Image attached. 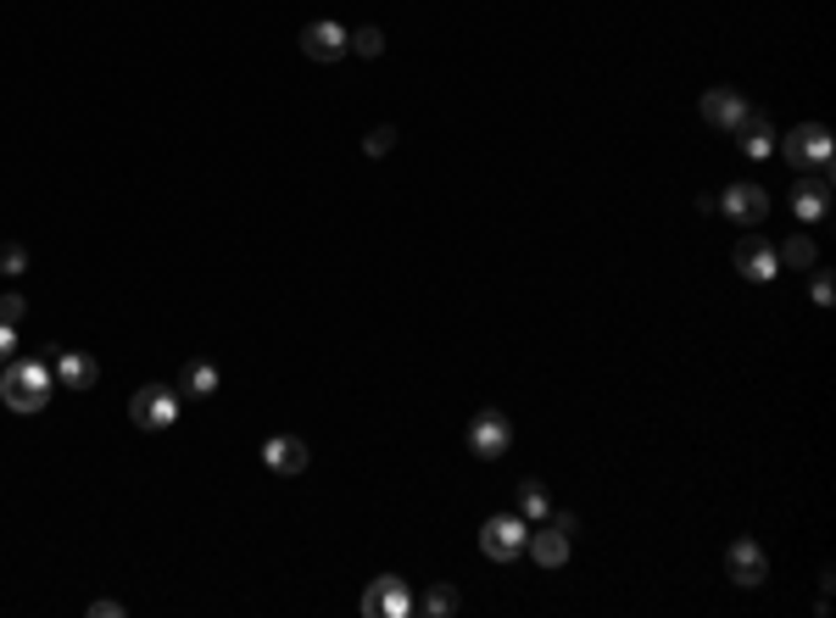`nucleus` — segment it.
<instances>
[{
  "label": "nucleus",
  "instance_id": "nucleus-1",
  "mask_svg": "<svg viewBox=\"0 0 836 618\" xmlns=\"http://www.w3.org/2000/svg\"><path fill=\"white\" fill-rule=\"evenodd\" d=\"M51 390H56V374H51V363H12L7 374H0V401H7L12 412H45V401H51Z\"/></svg>",
  "mask_w": 836,
  "mask_h": 618
},
{
  "label": "nucleus",
  "instance_id": "nucleus-2",
  "mask_svg": "<svg viewBox=\"0 0 836 618\" xmlns=\"http://www.w3.org/2000/svg\"><path fill=\"white\" fill-rule=\"evenodd\" d=\"M787 162L803 173V179H836V162H831V129L825 123H798L781 140Z\"/></svg>",
  "mask_w": 836,
  "mask_h": 618
},
{
  "label": "nucleus",
  "instance_id": "nucleus-3",
  "mask_svg": "<svg viewBox=\"0 0 836 618\" xmlns=\"http://www.w3.org/2000/svg\"><path fill=\"white\" fill-rule=\"evenodd\" d=\"M525 541H530V523H525L519 512H491L485 529H480V552H485L491 563H514V558H525Z\"/></svg>",
  "mask_w": 836,
  "mask_h": 618
},
{
  "label": "nucleus",
  "instance_id": "nucleus-4",
  "mask_svg": "<svg viewBox=\"0 0 836 618\" xmlns=\"http://www.w3.org/2000/svg\"><path fill=\"white\" fill-rule=\"evenodd\" d=\"M129 418H134L140 429H151V434L174 429V423H179V390H174V385H140V390L129 396Z\"/></svg>",
  "mask_w": 836,
  "mask_h": 618
},
{
  "label": "nucleus",
  "instance_id": "nucleus-5",
  "mask_svg": "<svg viewBox=\"0 0 836 618\" xmlns=\"http://www.w3.org/2000/svg\"><path fill=\"white\" fill-rule=\"evenodd\" d=\"M508 446H514V423H508V412H502V407L474 412V423H469V452H474V457H502Z\"/></svg>",
  "mask_w": 836,
  "mask_h": 618
},
{
  "label": "nucleus",
  "instance_id": "nucleus-6",
  "mask_svg": "<svg viewBox=\"0 0 836 618\" xmlns=\"http://www.w3.org/2000/svg\"><path fill=\"white\" fill-rule=\"evenodd\" d=\"M725 580H730V585H765V580H770V558H765V547L752 541V536H736V541H730V552H725Z\"/></svg>",
  "mask_w": 836,
  "mask_h": 618
},
{
  "label": "nucleus",
  "instance_id": "nucleus-7",
  "mask_svg": "<svg viewBox=\"0 0 836 618\" xmlns=\"http://www.w3.org/2000/svg\"><path fill=\"white\" fill-rule=\"evenodd\" d=\"M736 274H741V279H752V285H770V279L781 274L776 245H770L765 234H752V229H747V234L736 240Z\"/></svg>",
  "mask_w": 836,
  "mask_h": 618
},
{
  "label": "nucleus",
  "instance_id": "nucleus-8",
  "mask_svg": "<svg viewBox=\"0 0 836 618\" xmlns=\"http://www.w3.org/2000/svg\"><path fill=\"white\" fill-rule=\"evenodd\" d=\"M719 212L730 218V223H765L770 218V196L752 185V179H736V185H725V196H719Z\"/></svg>",
  "mask_w": 836,
  "mask_h": 618
},
{
  "label": "nucleus",
  "instance_id": "nucleus-9",
  "mask_svg": "<svg viewBox=\"0 0 836 618\" xmlns=\"http://www.w3.org/2000/svg\"><path fill=\"white\" fill-rule=\"evenodd\" d=\"M363 613H369V618H407V613H413V591H407V580L380 574V580L363 591Z\"/></svg>",
  "mask_w": 836,
  "mask_h": 618
},
{
  "label": "nucleus",
  "instance_id": "nucleus-10",
  "mask_svg": "<svg viewBox=\"0 0 836 618\" xmlns=\"http://www.w3.org/2000/svg\"><path fill=\"white\" fill-rule=\"evenodd\" d=\"M301 51L312 62H341L352 51V29H341V23H307L301 29Z\"/></svg>",
  "mask_w": 836,
  "mask_h": 618
},
{
  "label": "nucleus",
  "instance_id": "nucleus-11",
  "mask_svg": "<svg viewBox=\"0 0 836 618\" xmlns=\"http://www.w3.org/2000/svg\"><path fill=\"white\" fill-rule=\"evenodd\" d=\"M263 463L274 474H301L312 463V446H307V440H296V434H274V440H263Z\"/></svg>",
  "mask_w": 836,
  "mask_h": 618
},
{
  "label": "nucleus",
  "instance_id": "nucleus-12",
  "mask_svg": "<svg viewBox=\"0 0 836 618\" xmlns=\"http://www.w3.org/2000/svg\"><path fill=\"white\" fill-rule=\"evenodd\" d=\"M730 134H736L741 156H752V162H765V156L776 151V129H770V118H765V112H741V123H736Z\"/></svg>",
  "mask_w": 836,
  "mask_h": 618
},
{
  "label": "nucleus",
  "instance_id": "nucleus-13",
  "mask_svg": "<svg viewBox=\"0 0 836 618\" xmlns=\"http://www.w3.org/2000/svg\"><path fill=\"white\" fill-rule=\"evenodd\" d=\"M51 374H56L67 390H90V385L101 379V368H96L90 351H56V357H51Z\"/></svg>",
  "mask_w": 836,
  "mask_h": 618
},
{
  "label": "nucleus",
  "instance_id": "nucleus-14",
  "mask_svg": "<svg viewBox=\"0 0 836 618\" xmlns=\"http://www.w3.org/2000/svg\"><path fill=\"white\" fill-rule=\"evenodd\" d=\"M741 112H747V101H741V90H730V84H714V90H703V123L736 129Z\"/></svg>",
  "mask_w": 836,
  "mask_h": 618
},
{
  "label": "nucleus",
  "instance_id": "nucleus-15",
  "mask_svg": "<svg viewBox=\"0 0 836 618\" xmlns=\"http://www.w3.org/2000/svg\"><path fill=\"white\" fill-rule=\"evenodd\" d=\"M569 547H574V541L563 536V529H558V523H547V529H536V536L525 541V552H530V558H536L541 569H563V563H569Z\"/></svg>",
  "mask_w": 836,
  "mask_h": 618
},
{
  "label": "nucleus",
  "instance_id": "nucleus-16",
  "mask_svg": "<svg viewBox=\"0 0 836 618\" xmlns=\"http://www.w3.org/2000/svg\"><path fill=\"white\" fill-rule=\"evenodd\" d=\"M792 212H798V223H820L831 212V179H798Z\"/></svg>",
  "mask_w": 836,
  "mask_h": 618
},
{
  "label": "nucleus",
  "instance_id": "nucleus-17",
  "mask_svg": "<svg viewBox=\"0 0 836 618\" xmlns=\"http://www.w3.org/2000/svg\"><path fill=\"white\" fill-rule=\"evenodd\" d=\"M519 518H525V523H547V518H552V496H547L541 479H525V485H519Z\"/></svg>",
  "mask_w": 836,
  "mask_h": 618
},
{
  "label": "nucleus",
  "instance_id": "nucleus-18",
  "mask_svg": "<svg viewBox=\"0 0 836 618\" xmlns=\"http://www.w3.org/2000/svg\"><path fill=\"white\" fill-rule=\"evenodd\" d=\"M418 613H425V618H452L458 613V591L452 585H430L425 602H418Z\"/></svg>",
  "mask_w": 836,
  "mask_h": 618
},
{
  "label": "nucleus",
  "instance_id": "nucleus-19",
  "mask_svg": "<svg viewBox=\"0 0 836 618\" xmlns=\"http://www.w3.org/2000/svg\"><path fill=\"white\" fill-rule=\"evenodd\" d=\"M776 262H781V268H814V240H803V234H792V240H781V251H776Z\"/></svg>",
  "mask_w": 836,
  "mask_h": 618
},
{
  "label": "nucleus",
  "instance_id": "nucleus-20",
  "mask_svg": "<svg viewBox=\"0 0 836 618\" xmlns=\"http://www.w3.org/2000/svg\"><path fill=\"white\" fill-rule=\"evenodd\" d=\"M218 390V368L212 363H190L185 368V396H212Z\"/></svg>",
  "mask_w": 836,
  "mask_h": 618
},
{
  "label": "nucleus",
  "instance_id": "nucleus-21",
  "mask_svg": "<svg viewBox=\"0 0 836 618\" xmlns=\"http://www.w3.org/2000/svg\"><path fill=\"white\" fill-rule=\"evenodd\" d=\"M0 274H29V245H18V240H7V245H0Z\"/></svg>",
  "mask_w": 836,
  "mask_h": 618
},
{
  "label": "nucleus",
  "instance_id": "nucleus-22",
  "mask_svg": "<svg viewBox=\"0 0 836 618\" xmlns=\"http://www.w3.org/2000/svg\"><path fill=\"white\" fill-rule=\"evenodd\" d=\"M352 51H358V56H369V62H374V56H380V51H385V34H380V29H374V23H363V29H358V34H352Z\"/></svg>",
  "mask_w": 836,
  "mask_h": 618
},
{
  "label": "nucleus",
  "instance_id": "nucleus-23",
  "mask_svg": "<svg viewBox=\"0 0 836 618\" xmlns=\"http://www.w3.org/2000/svg\"><path fill=\"white\" fill-rule=\"evenodd\" d=\"M391 145H396V129H391V123H380V129H369V140H363V151H369V156H385Z\"/></svg>",
  "mask_w": 836,
  "mask_h": 618
},
{
  "label": "nucleus",
  "instance_id": "nucleus-24",
  "mask_svg": "<svg viewBox=\"0 0 836 618\" xmlns=\"http://www.w3.org/2000/svg\"><path fill=\"white\" fill-rule=\"evenodd\" d=\"M23 318H29V301H23L18 290H12V296H0V323H12V329H18Z\"/></svg>",
  "mask_w": 836,
  "mask_h": 618
},
{
  "label": "nucleus",
  "instance_id": "nucleus-25",
  "mask_svg": "<svg viewBox=\"0 0 836 618\" xmlns=\"http://www.w3.org/2000/svg\"><path fill=\"white\" fill-rule=\"evenodd\" d=\"M831 296H836L831 274H814V307H831Z\"/></svg>",
  "mask_w": 836,
  "mask_h": 618
},
{
  "label": "nucleus",
  "instance_id": "nucleus-26",
  "mask_svg": "<svg viewBox=\"0 0 836 618\" xmlns=\"http://www.w3.org/2000/svg\"><path fill=\"white\" fill-rule=\"evenodd\" d=\"M123 613H129L123 602H107V596H101V602H90V618H123Z\"/></svg>",
  "mask_w": 836,
  "mask_h": 618
},
{
  "label": "nucleus",
  "instance_id": "nucleus-27",
  "mask_svg": "<svg viewBox=\"0 0 836 618\" xmlns=\"http://www.w3.org/2000/svg\"><path fill=\"white\" fill-rule=\"evenodd\" d=\"M12 351H18V329L0 323V357H12Z\"/></svg>",
  "mask_w": 836,
  "mask_h": 618
},
{
  "label": "nucleus",
  "instance_id": "nucleus-28",
  "mask_svg": "<svg viewBox=\"0 0 836 618\" xmlns=\"http://www.w3.org/2000/svg\"><path fill=\"white\" fill-rule=\"evenodd\" d=\"M552 523H558V529H563V536H569V541H574V536H580V518H574V512H552Z\"/></svg>",
  "mask_w": 836,
  "mask_h": 618
}]
</instances>
